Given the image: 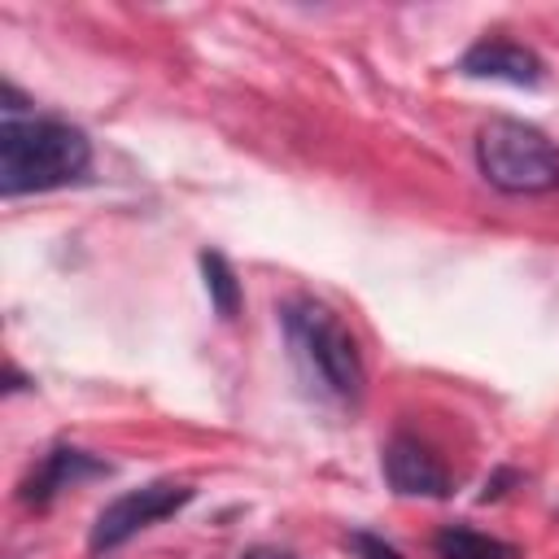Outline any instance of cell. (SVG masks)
Listing matches in <instances>:
<instances>
[{
  "mask_svg": "<svg viewBox=\"0 0 559 559\" xmlns=\"http://www.w3.org/2000/svg\"><path fill=\"white\" fill-rule=\"evenodd\" d=\"M92 166V140L61 118H9L0 127V188L4 197L52 192L79 183Z\"/></svg>",
  "mask_w": 559,
  "mask_h": 559,
  "instance_id": "cell-1",
  "label": "cell"
},
{
  "mask_svg": "<svg viewBox=\"0 0 559 559\" xmlns=\"http://www.w3.org/2000/svg\"><path fill=\"white\" fill-rule=\"evenodd\" d=\"M284 336H288L297 367L310 380H319V389H328L332 397H345V402L362 393V376H367L362 354L336 310H328L314 297H293L284 306Z\"/></svg>",
  "mask_w": 559,
  "mask_h": 559,
  "instance_id": "cell-2",
  "label": "cell"
},
{
  "mask_svg": "<svg viewBox=\"0 0 559 559\" xmlns=\"http://www.w3.org/2000/svg\"><path fill=\"white\" fill-rule=\"evenodd\" d=\"M476 166L507 197H542L559 188V148L520 118H489L476 131Z\"/></svg>",
  "mask_w": 559,
  "mask_h": 559,
  "instance_id": "cell-3",
  "label": "cell"
},
{
  "mask_svg": "<svg viewBox=\"0 0 559 559\" xmlns=\"http://www.w3.org/2000/svg\"><path fill=\"white\" fill-rule=\"evenodd\" d=\"M188 498H192V489L175 485V480H153V485H140V489H127V493H118L114 502L100 507L87 546L92 550H114V546L131 542L140 528H148V524L175 515L179 507H188Z\"/></svg>",
  "mask_w": 559,
  "mask_h": 559,
  "instance_id": "cell-4",
  "label": "cell"
},
{
  "mask_svg": "<svg viewBox=\"0 0 559 559\" xmlns=\"http://www.w3.org/2000/svg\"><path fill=\"white\" fill-rule=\"evenodd\" d=\"M384 476H389L393 493H402V498H445L450 493V472L415 437H393L384 445Z\"/></svg>",
  "mask_w": 559,
  "mask_h": 559,
  "instance_id": "cell-5",
  "label": "cell"
},
{
  "mask_svg": "<svg viewBox=\"0 0 559 559\" xmlns=\"http://www.w3.org/2000/svg\"><path fill=\"white\" fill-rule=\"evenodd\" d=\"M459 70L467 79H502L515 87H537L542 83V57L515 39H476L463 57Z\"/></svg>",
  "mask_w": 559,
  "mask_h": 559,
  "instance_id": "cell-6",
  "label": "cell"
},
{
  "mask_svg": "<svg viewBox=\"0 0 559 559\" xmlns=\"http://www.w3.org/2000/svg\"><path fill=\"white\" fill-rule=\"evenodd\" d=\"M100 472H105V463H96L92 454L70 450V445H57V450L39 463V472L22 485V502H48L57 489H70V485H79V480H87V476H100Z\"/></svg>",
  "mask_w": 559,
  "mask_h": 559,
  "instance_id": "cell-7",
  "label": "cell"
},
{
  "mask_svg": "<svg viewBox=\"0 0 559 559\" xmlns=\"http://www.w3.org/2000/svg\"><path fill=\"white\" fill-rule=\"evenodd\" d=\"M432 546L441 559H520V546L489 537V533H476L467 524H445Z\"/></svg>",
  "mask_w": 559,
  "mask_h": 559,
  "instance_id": "cell-8",
  "label": "cell"
},
{
  "mask_svg": "<svg viewBox=\"0 0 559 559\" xmlns=\"http://www.w3.org/2000/svg\"><path fill=\"white\" fill-rule=\"evenodd\" d=\"M201 275H205V293H210L214 310L223 319H236V310H240V280H236L231 262L218 249H205L201 253Z\"/></svg>",
  "mask_w": 559,
  "mask_h": 559,
  "instance_id": "cell-9",
  "label": "cell"
},
{
  "mask_svg": "<svg viewBox=\"0 0 559 559\" xmlns=\"http://www.w3.org/2000/svg\"><path fill=\"white\" fill-rule=\"evenodd\" d=\"M349 546H354L358 559H406L397 546H389V542L376 537V533H349Z\"/></svg>",
  "mask_w": 559,
  "mask_h": 559,
  "instance_id": "cell-10",
  "label": "cell"
},
{
  "mask_svg": "<svg viewBox=\"0 0 559 559\" xmlns=\"http://www.w3.org/2000/svg\"><path fill=\"white\" fill-rule=\"evenodd\" d=\"M245 559H293L288 550H271V546H258V550H249Z\"/></svg>",
  "mask_w": 559,
  "mask_h": 559,
  "instance_id": "cell-11",
  "label": "cell"
}]
</instances>
